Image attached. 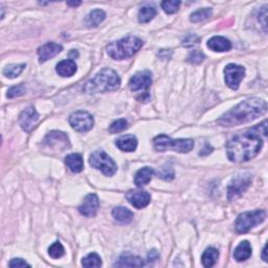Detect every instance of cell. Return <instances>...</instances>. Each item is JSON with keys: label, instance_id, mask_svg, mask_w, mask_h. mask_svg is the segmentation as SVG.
Instances as JSON below:
<instances>
[{"label": "cell", "instance_id": "1", "mask_svg": "<svg viewBox=\"0 0 268 268\" xmlns=\"http://www.w3.org/2000/svg\"><path fill=\"white\" fill-rule=\"evenodd\" d=\"M266 121L247 130L246 132L234 136L227 142V158L234 162H245L256 158L263 147V137L267 135Z\"/></svg>", "mask_w": 268, "mask_h": 268}, {"label": "cell", "instance_id": "2", "mask_svg": "<svg viewBox=\"0 0 268 268\" xmlns=\"http://www.w3.org/2000/svg\"><path fill=\"white\" fill-rule=\"evenodd\" d=\"M267 111V103L258 97H252L241 102L236 107L227 111L217 121L220 126L235 127L251 123L262 116Z\"/></svg>", "mask_w": 268, "mask_h": 268}, {"label": "cell", "instance_id": "3", "mask_svg": "<svg viewBox=\"0 0 268 268\" xmlns=\"http://www.w3.org/2000/svg\"><path fill=\"white\" fill-rule=\"evenodd\" d=\"M121 79L114 70L104 68L89 80L83 88L86 94H100L113 91L120 87Z\"/></svg>", "mask_w": 268, "mask_h": 268}, {"label": "cell", "instance_id": "4", "mask_svg": "<svg viewBox=\"0 0 268 268\" xmlns=\"http://www.w3.org/2000/svg\"><path fill=\"white\" fill-rule=\"evenodd\" d=\"M143 45L142 40L134 36H128L119 41L111 42L107 45V54L114 60H125L131 58Z\"/></svg>", "mask_w": 268, "mask_h": 268}, {"label": "cell", "instance_id": "5", "mask_svg": "<svg viewBox=\"0 0 268 268\" xmlns=\"http://www.w3.org/2000/svg\"><path fill=\"white\" fill-rule=\"evenodd\" d=\"M155 150L159 152H166L169 150L178 153H189L194 148V141L191 139H178L172 140L165 134L156 136L153 140Z\"/></svg>", "mask_w": 268, "mask_h": 268}, {"label": "cell", "instance_id": "6", "mask_svg": "<svg viewBox=\"0 0 268 268\" xmlns=\"http://www.w3.org/2000/svg\"><path fill=\"white\" fill-rule=\"evenodd\" d=\"M267 213L264 210H257L253 212H245L238 216L235 222V230L238 234H245L252 227L257 226L265 221Z\"/></svg>", "mask_w": 268, "mask_h": 268}, {"label": "cell", "instance_id": "7", "mask_svg": "<svg viewBox=\"0 0 268 268\" xmlns=\"http://www.w3.org/2000/svg\"><path fill=\"white\" fill-rule=\"evenodd\" d=\"M89 165L96 170H100L106 176H113L117 171L114 160L103 150H96L90 155Z\"/></svg>", "mask_w": 268, "mask_h": 268}, {"label": "cell", "instance_id": "8", "mask_svg": "<svg viewBox=\"0 0 268 268\" xmlns=\"http://www.w3.org/2000/svg\"><path fill=\"white\" fill-rule=\"evenodd\" d=\"M43 146L51 151L64 152L70 147L68 136L61 131L49 132L43 141Z\"/></svg>", "mask_w": 268, "mask_h": 268}, {"label": "cell", "instance_id": "9", "mask_svg": "<svg viewBox=\"0 0 268 268\" xmlns=\"http://www.w3.org/2000/svg\"><path fill=\"white\" fill-rule=\"evenodd\" d=\"M69 124L70 126L78 132H87L93 129L95 125L94 116L87 111H76L69 116Z\"/></svg>", "mask_w": 268, "mask_h": 268}, {"label": "cell", "instance_id": "10", "mask_svg": "<svg viewBox=\"0 0 268 268\" xmlns=\"http://www.w3.org/2000/svg\"><path fill=\"white\" fill-rule=\"evenodd\" d=\"M225 83L233 90H237L239 85L245 76V68L241 65L228 64L224 68Z\"/></svg>", "mask_w": 268, "mask_h": 268}, {"label": "cell", "instance_id": "11", "mask_svg": "<svg viewBox=\"0 0 268 268\" xmlns=\"http://www.w3.org/2000/svg\"><path fill=\"white\" fill-rule=\"evenodd\" d=\"M251 181H252V175L250 174L239 175L238 177L234 178L230 186H228V189H227L228 199L230 200L236 199L237 197H239V196L243 194V192H245L248 186H250Z\"/></svg>", "mask_w": 268, "mask_h": 268}, {"label": "cell", "instance_id": "12", "mask_svg": "<svg viewBox=\"0 0 268 268\" xmlns=\"http://www.w3.org/2000/svg\"><path fill=\"white\" fill-rule=\"evenodd\" d=\"M152 84V75L148 70L139 71L129 81V88L132 91H145Z\"/></svg>", "mask_w": 268, "mask_h": 268}, {"label": "cell", "instance_id": "13", "mask_svg": "<svg viewBox=\"0 0 268 268\" xmlns=\"http://www.w3.org/2000/svg\"><path fill=\"white\" fill-rule=\"evenodd\" d=\"M39 121V114L34 107H29L23 110L19 115V125L24 131L30 132L35 128L36 124Z\"/></svg>", "mask_w": 268, "mask_h": 268}, {"label": "cell", "instance_id": "14", "mask_svg": "<svg viewBox=\"0 0 268 268\" xmlns=\"http://www.w3.org/2000/svg\"><path fill=\"white\" fill-rule=\"evenodd\" d=\"M100 206V201L95 194H88L83 204L79 206V212L85 217H95Z\"/></svg>", "mask_w": 268, "mask_h": 268}, {"label": "cell", "instance_id": "15", "mask_svg": "<svg viewBox=\"0 0 268 268\" xmlns=\"http://www.w3.org/2000/svg\"><path fill=\"white\" fill-rule=\"evenodd\" d=\"M126 199L134 207L143 208L151 201V195L146 191H134V189H131V191H129L126 194Z\"/></svg>", "mask_w": 268, "mask_h": 268}, {"label": "cell", "instance_id": "16", "mask_svg": "<svg viewBox=\"0 0 268 268\" xmlns=\"http://www.w3.org/2000/svg\"><path fill=\"white\" fill-rule=\"evenodd\" d=\"M63 47L60 44H57L54 42H48L47 44L42 45L41 47L38 49V55H39V62L44 63L48 61L49 59H53L57 55H59L62 51Z\"/></svg>", "mask_w": 268, "mask_h": 268}, {"label": "cell", "instance_id": "17", "mask_svg": "<svg viewBox=\"0 0 268 268\" xmlns=\"http://www.w3.org/2000/svg\"><path fill=\"white\" fill-rule=\"evenodd\" d=\"M207 47L212 49L213 51L224 53V51H228L232 49V43L228 39L224 37L215 36L207 41Z\"/></svg>", "mask_w": 268, "mask_h": 268}, {"label": "cell", "instance_id": "18", "mask_svg": "<svg viewBox=\"0 0 268 268\" xmlns=\"http://www.w3.org/2000/svg\"><path fill=\"white\" fill-rule=\"evenodd\" d=\"M116 146L124 152H133L137 147V139L132 134H126L117 139Z\"/></svg>", "mask_w": 268, "mask_h": 268}, {"label": "cell", "instance_id": "19", "mask_svg": "<svg viewBox=\"0 0 268 268\" xmlns=\"http://www.w3.org/2000/svg\"><path fill=\"white\" fill-rule=\"evenodd\" d=\"M145 265V261L132 254H123L114 263L115 267H142Z\"/></svg>", "mask_w": 268, "mask_h": 268}, {"label": "cell", "instance_id": "20", "mask_svg": "<svg viewBox=\"0 0 268 268\" xmlns=\"http://www.w3.org/2000/svg\"><path fill=\"white\" fill-rule=\"evenodd\" d=\"M155 174V171L150 167H145L137 171L134 177V184L136 187L142 188L143 186L148 185L152 179V176Z\"/></svg>", "mask_w": 268, "mask_h": 268}, {"label": "cell", "instance_id": "21", "mask_svg": "<svg viewBox=\"0 0 268 268\" xmlns=\"http://www.w3.org/2000/svg\"><path fill=\"white\" fill-rule=\"evenodd\" d=\"M77 64L74 60H63L60 63L57 64L56 71L59 74V76L67 78L73 77L77 73Z\"/></svg>", "mask_w": 268, "mask_h": 268}, {"label": "cell", "instance_id": "22", "mask_svg": "<svg viewBox=\"0 0 268 268\" xmlns=\"http://www.w3.org/2000/svg\"><path fill=\"white\" fill-rule=\"evenodd\" d=\"M65 163H66L67 168L74 173H80L84 169V162L82 155L78 153H73L66 156L65 158Z\"/></svg>", "mask_w": 268, "mask_h": 268}, {"label": "cell", "instance_id": "23", "mask_svg": "<svg viewBox=\"0 0 268 268\" xmlns=\"http://www.w3.org/2000/svg\"><path fill=\"white\" fill-rule=\"evenodd\" d=\"M106 14L105 12L102 10H94L91 11L89 14L85 18V25L88 28H96L105 20Z\"/></svg>", "mask_w": 268, "mask_h": 268}, {"label": "cell", "instance_id": "24", "mask_svg": "<svg viewBox=\"0 0 268 268\" xmlns=\"http://www.w3.org/2000/svg\"><path fill=\"white\" fill-rule=\"evenodd\" d=\"M252 256V246L248 241H243L236 247L234 252V258L238 262H243L247 259H250Z\"/></svg>", "mask_w": 268, "mask_h": 268}, {"label": "cell", "instance_id": "25", "mask_svg": "<svg viewBox=\"0 0 268 268\" xmlns=\"http://www.w3.org/2000/svg\"><path fill=\"white\" fill-rule=\"evenodd\" d=\"M112 216L116 221L125 224L130 223L133 219V213L130 210H128L127 207H124V206L114 207L112 211Z\"/></svg>", "mask_w": 268, "mask_h": 268}, {"label": "cell", "instance_id": "26", "mask_svg": "<svg viewBox=\"0 0 268 268\" xmlns=\"http://www.w3.org/2000/svg\"><path fill=\"white\" fill-rule=\"evenodd\" d=\"M219 258V252L214 247H208L205 251L201 257L202 264L205 267H212L217 262Z\"/></svg>", "mask_w": 268, "mask_h": 268}, {"label": "cell", "instance_id": "27", "mask_svg": "<svg viewBox=\"0 0 268 268\" xmlns=\"http://www.w3.org/2000/svg\"><path fill=\"white\" fill-rule=\"evenodd\" d=\"M25 67H27L25 64H11L4 67L3 75L6 78H9V79H15V78L21 75Z\"/></svg>", "mask_w": 268, "mask_h": 268}, {"label": "cell", "instance_id": "28", "mask_svg": "<svg viewBox=\"0 0 268 268\" xmlns=\"http://www.w3.org/2000/svg\"><path fill=\"white\" fill-rule=\"evenodd\" d=\"M156 15V10L152 6H143L139 13V21L141 23H148L152 20Z\"/></svg>", "mask_w": 268, "mask_h": 268}, {"label": "cell", "instance_id": "29", "mask_svg": "<svg viewBox=\"0 0 268 268\" xmlns=\"http://www.w3.org/2000/svg\"><path fill=\"white\" fill-rule=\"evenodd\" d=\"M82 265L84 267H101L102 266L101 257L95 252H91L87 257H85L82 260Z\"/></svg>", "mask_w": 268, "mask_h": 268}, {"label": "cell", "instance_id": "30", "mask_svg": "<svg viewBox=\"0 0 268 268\" xmlns=\"http://www.w3.org/2000/svg\"><path fill=\"white\" fill-rule=\"evenodd\" d=\"M212 9L210 8H205V9H201V10H198L194 12L193 14L191 15V21L194 22V23H197V22H201L205 20V19H207L208 17L212 16Z\"/></svg>", "mask_w": 268, "mask_h": 268}, {"label": "cell", "instance_id": "31", "mask_svg": "<svg viewBox=\"0 0 268 268\" xmlns=\"http://www.w3.org/2000/svg\"><path fill=\"white\" fill-rule=\"evenodd\" d=\"M48 253L49 256L53 259H59L64 256L65 251L63 245L60 243V242H55V243L51 244L48 248Z\"/></svg>", "mask_w": 268, "mask_h": 268}, {"label": "cell", "instance_id": "32", "mask_svg": "<svg viewBox=\"0 0 268 268\" xmlns=\"http://www.w3.org/2000/svg\"><path fill=\"white\" fill-rule=\"evenodd\" d=\"M156 175L158 176L159 178L166 180V181H171L174 179V170L172 167L165 166L159 169V171L156 172Z\"/></svg>", "mask_w": 268, "mask_h": 268}, {"label": "cell", "instance_id": "33", "mask_svg": "<svg viewBox=\"0 0 268 268\" xmlns=\"http://www.w3.org/2000/svg\"><path fill=\"white\" fill-rule=\"evenodd\" d=\"M180 4L181 2L178 1V0L177 1H176V0H172V1H168V0H166V1L161 2V8L166 13H168V14H174V13H176L179 10Z\"/></svg>", "mask_w": 268, "mask_h": 268}, {"label": "cell", "instance_id": "34", "mask_svg": "<svg viewBox=\"0 0 268 268\" xmlns=\"http://www.w3.org/2000/svg\"><path fill=\"white\" fill-rule=\"evenodd\" d=\"M128 128V122L125 119H121L113 122L109 127L110 133H120Z\"/></svg>", "mask_w": 268, "mask_h": 268}, {"label": "cell", "instance_id": "35", "mask_svg": "<svg viewBox=\"0 0 268 268\" xmlns=\"http://www.w3.org/2000/svg\"><path fill=\"white\" fill-rule=\"evenodd\" d=\"M205 56L204 53H202V51H200L198 49H195L189 53V55L188 57V61L192 64H200L202 61L205 60Z\"/></svg>", "mask_w": 268, "mask_h": 268}, {"label": "cell", "instance_id": "36", "mask_svg": "<svg viewBox=\"0 0 268 268\" xmlns=\"http://www.w3.org/2000/svg\"><path fill=\"white\" fill-rule=\"evenodd\" d=\"M25 94V87L23 84H19L17 86H13L8 91V97L13 99V97H17L23 95Z\"/></svg>", "mask_w": 268, "mask_h": 268}, {"label": "cell", "instance_id": "37", "mask_svg": "<svg viewBox=\"0 0 268 268\" xmlns=\"http://www.w3.org/2000/svg\"><path fill=\"white\" fill-rule=\"evenodd\" d=\"M266 17H267V6L265 5L260 10V13H259V21L261 22V24H262V27H263L265 32H267V30H266V25H267Z\"/></svg>", "mask_w": 268, "mask_h": 268}, {"label": "cell", "instance_id": "38", "mask_svg": "<svg viewBox=\"0 0 268 268\" xmlns=\"http://www.w3.org/2000/svg\"><path fill=\"white\" fill-rule=\"evenodd\" d=\"M9 265L10 267H31L29 263H27L23 259H20V258L13 259Z\"/></svg>", "mask_w": 268, "mask_h": 268}, {"label": "cell", "instance_id": "39", "mask_svg": "<svg viewBox=\"0 0 268 268\" xmlns=\"http://www.w3.org/2000/svg\"><path fill=\"white\" fill-rule=\"evenodd\" d=\"M159 258V253L158 252V251H151L148 254V262H151V261H156Z\"/></svg>", "mask_w": 268, "mask_h": 268}, {"label": "cell", "instance_id": "40", "mask_svg": "<svg viewBox=\"0 0 268 268\" xmlns=\"http://www.w3.org/2000/svg\"><path fill=\"white\" fill-rule=\"evenodd\" d=\"M78 56H79V54H78V51L77 50H71L70 51V54H69V58H70V60H71V59H76V58H78Z\"/></svg>", "mask_w": 268, "mask_h": 268}, {"label": "cell", "instance_id": "41", "mask_svg": "<svg viewBox=\"0 0 268 268\" xmlns=\"http://www.w3.org/2000/svg\"><path fill=\"white\" fill-rule=\"evenodd\" d=\"M266 253H267V245L264 246L263 248V252H262V259L265 261V262H267V257H266Z\"/></svg>", "mask_w": 268, "mask_h": 268}, {"label": "cell", "instance_id": "42", "mask_svg": "<svg viewBox=\"0 0 268 268\" xmlns=\"http://www.w3.org/2000/svg\"><path fill=\"white\" fill-rule=\"evenodd\" d=\"M81 3H82L81 1H68V2H67V5H69V6H75V8H76V6H79Z\"/></svg>", "mask_w": 268, "mask_h": 268}]
</instances>
